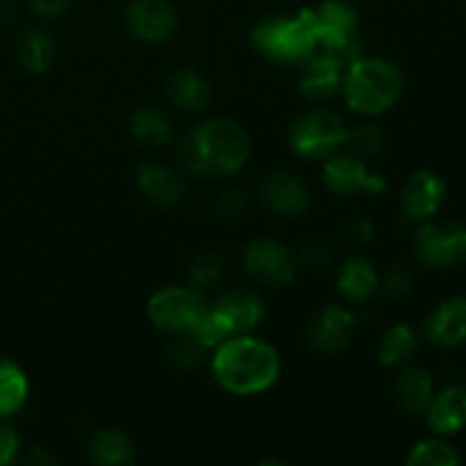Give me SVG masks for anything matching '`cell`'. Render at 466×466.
I'll list each match as a JSON object with an SVG mask.
<instances>
[{"label": "cell", "mask_w": 466, "mask_h": 466, "mask_svg": "<svg viewBox=\"0 0 466 466\" xmlns=\"http://www.w3.org/2000/svg\"><path fill=\"white\" fill-rule=\"evenodd\" d=\"M208 309L203 296L187 287H164L148 300V319L164 332H191Z\"/></svg>", "instance_id": "7"}, {"label": "cell", "mask_w": 466, "mask_h": 466, "mask_svg": "<svg viewBox=\"0 0 466 466\" xmlns=\"http://www.w3.org/2000/svg\"><path fill=\"white\" fill-rule=\"evenodd\" d=\"M126 25L137 39L159 44L176 32V7L168 0H132L126 12Z\"/></svg>", "instance_id": "12"}, {"label": "cell", "mask_w": 466, "mask_h": 466, "mask_svg": "<svg viewBox=\"0 0 466 466\" xmlns=\"http://www.w3.org/2000/svg\"><path fill=\"white\" fill-rule=\"evenodd\" d=\"M380 287L385 291V296H390V299H403V296H408L412 291V280H410V276L403 268H391L385 276V280L380 282Z\"/></svg>", "instance_id": "33"}, {"label": "cell", "mask_w": 466, "mask_h": 466, "mask_svg": "<svg viewBox=\"0 0 466 466\" xmlns=\"http://www.w3.org/2000/svg\"><path fill=\"white\" fill-rule=\"evenodd\" d=\"M426 337L441 349H458L466 341V299L453 296L437 305L426 319Z\"/></svg>", "instance_id": "17"}, {"label": "cell", "mask_w": 466, "mask_h": 466, "mask_svg": "<svg viewBox=\"0 0 466 466\" xmlns=\"http://www.w3.org/2000/svg\"><path fill=\"white\" fill-rule=\"evenodd\" d=\"M312 12L319 36L317 48L339 55L346 62L360 57V16L353 5H349L346 0H323Z\"/></svg>", "instance_id": "6"}, {"label": "cell", "mask_w": 466, "mask_h": 466, "mask_svg": "<svg viewBox=\"0 0 466 466\" xmlns=\"http://www.w3.org/2000/svg\"><path fill=\"white\" fill-rule=\"evenodd\" d=\"M27 460H30V462L32 464H36V462H39V458H36V453H30V458H27ZM53 455H46V458H41V464H48V462H53Z\"/></svg>", "instance_id": "40"}, {"label": "cell", "mask_w": 466, "mask_h": 466, "mask_svg": "<svg viewBox=\"0 0 466 466\" xmlns=\"http://www.w3.org/2000/svg\"><path fill=\"white\" fill-rule=\"evenodd\" d=\"M223 276V262L217 253H203L200 258H196L194 267L189 271V282L191 289L205 291L217 287V282Z\"/></svg>", "instance_id": "31"}, {"label": "cell", "mask_w": 466, "mask_h": 466, "mask_svg": "<svg viewBox=\"0 0 466 466\" xmlns=\"http://www.w3.org/2000/svg\"><path fill=\"white\" fill-rule=\"evenodd\" d=\"M250 137L230 118H209L180 139L182 167L198 177L232 176L250 159Z\"/></svg>", "instance_id": "2"}, {"label": "cell", "mask_w": 466, "mask_h": 466, "mask_svg": "<svg viewBox=\"0 0 466 466\" xmlns=\"http://www.w3.org/2000/svg\"><path fill=\"white\" fill-rule=\"evenodd\" d=\"M323 177L326 185L330 187L335 194H358V191H367V194L380 196L385 194L387 180L380 173L371 171L362 157L353 153H335L326 157L323 164Z\"/></svg>", "instance_id": "10"}, {"label": "cell", "mask_w": 466, "mask_h": 466, "mask_svg": "<svg viewBox=\"0 0 466 466\" xmlns=\"http://www.w3.org/2000/svg\"><path fill=\"white\" fill-rule=\"evenodd\" d=\"M16 18V5L12 0H0V23H12Z\"/></svg>", "instance_id": "39"}, {"label": "cell", "mask_w": 466, "mask_h": 466, "mask_svg": "<svg viewBox=\"0 0 466 466\" xmlns=\"http://www.w3.org/2000/svg\"><path fill=\"white\" fill-rule=\"evenodd\" d=\"M130 132L139 144L164 146L173 137V126L164 112L155 107H141L132 114Z\"/></svg>", "instance_id": "27"}, {"label": "cell", "mask_w": 466, "mask_h": 466, "mask_svg": "<svg viewBox=\"0 0 466 466\" xmlns=\"http://www.w3.org/2000/svg\"><path fill=\"white\" fill-rule=\"evenodd\" d=\"M417 255L426 267L451 268L466 259V228L453 221H423L414 237Z\"/></svg>", "instance_id": "8"}, {"label": "cell", "mask_w": 466, "mask_h": 466, "mask_svg": "<svg viewBox=\"0 0 466 466\" xmlns=\"http://www.w3.org/2000/svg\"><path fill=\"white\" fill-rule=\"evenodd\" d=\"M89 455L100 466H126L135 462V444L121 428H103L91 437Z\"/></svg>", "instance_id": "23"}, {"label": "cell", "mask_w": 466, "mask_h": 466, "mask_svg": "<svg viewBox=\"0 0 466 466\" xmlns=\"http://www.w3.org/2000/svg\"><path fill=\"white\" fill-rule=\"evenodd\" d=\"M346 144L353 148V155H358V157H371V155H376L380 150L382 137L373 126H360L353 127V130L349 127Z\"/></svg>", "instance_id": "32"}, {"label": "cell", "mask_w": 466, "mask_h": 466, "mask_svg": "<svg viewBox=\"0 0 466 466\" xmlns=\"http://www.w3.org/2000/svg\"><path fill=\"white\" fill-rule=\"evenodd\" d=\"M378 287H380V278H378L376 267L367 258H350L341 267L339 278H337V289H339V294L344 299L353 300V303L369 300L376 294Z\"/></svg>", "instance_id": "22"}, {"label": "cell", "mask_w": 466, "mask_h": 466, "mask_svg": "<svg viewBox=\"0 0 466 466\" xmlns=\"http://www.w3.org/2000/svg\"><path fill=\"white\" fill-rule=\"evenodd\" d=\"M303 258L308 259L309 267L319 268V267H326V264H330L332 253H330V248H328V246L312 244V246H309V248H305Z\"/></svg>", "instance_id": "38"}, {"label": "cell", "mask_w": 466, "mask_h": 466, "mask_svg": "<svg viewBox=\"0 0 466 466\" xmlns=\"http://www.w3.org/2000/svg\"><path fill=\"white\" fill-rule=\"evenodd\" d=\"M349 137V126L330 109H309L294 121L289 144L296 155L305 159H323L335 155Z\"/></svg>", "instance_id": "5"}, {"label": "cell", "mask_w": 466, "mask_h": 466, "mask_svg": "<svg viewBox=\"0 0 466 466\" xmlns=\"http://www.w3.org/2000/svg\"><path fill=\"white\" fill-rule=\"evenodd\" d=\"M250 41L267 59L300 64L317 50V23L312 9H300L294 16L267 18L258 23Z\"/></svg>", "instance_id": "4"}, {"label": "cell", "mask_w": 466, "mask_h": 466, "mask_svg": "<svg viewBox=\"0 0 466 466\" xmlns=\"http://www.w3.org/2000/svg\"><path fill=\"white\" fill-rule=\"evenodd\" d=\"M426 423L437 437L458 435L466 428V390L460 385L444 387L432 394L426 408Z\"/></svg>", "instance_id": "16"}, {"label": "cell", "mask_w": 466, "mask_h": 466, "mask_svg": "<svg viewBox=\"0 0 466 466\" xmlns=\"http://www.w3.org/2000/svg\"><path fill=\"white\" fill-rule=\"evenodd\" d=\"M223 321L230 326L232 335H246L255 330L264 319V303L255 291L250 289H230L212 305Z\"/></svg>", "instance_id": "18"}, {"label": "cell", "mask_w": 466, "mask_h": 466, "mask_svg": "<svg viewBox=\"0 0 466 466\" xmlns=\"http://www.w3.org/2000/svg\"><path fill=\"white\" fill-rule=\"evenodd\" d=\"M191 335H194L205 349L214 350L218 344H223L228 337H232V330L230 326L223 321V317L217 312V309L208 308L203 312V317H200V321L196 323L194 330H191Z\"/></svg>", "instance_id": "30"}, {"label": "cell", "mask_w": 466, "mask_h": 466, "mask_svg": "<svg viewBox=\"0 0 466 466\" xmlns=\"http://www.w3.org/2000/svg\"><path fill=\"white\" fill-rule=\"evenodd\" d=\"M167 96L176 107L185 109V112H200L209 105L212 89L200 73L191 71V68H180L168 77Z\"/></svg>", "instance_id": "21"}, {"label": "cell", "mask_w": 466, "mask_h": 466, "mask_svg": "<svg viewBox=\"0 0 466 466\" xmlns=\"http://www.w3.org/2000/svg\"><path fill=\"white\" fill-rule=\"evenodd\" d=\"M73 0H30V7L35 9V14L44 18H57L71 7Z\"/></svg>", "instance_id": "36"}, {"label": "cell", "mask_w": 466, "mask_h": 466, "mask_svg": "<svg viewBox=\"0 0 466 466\" xmlns=\"http://www.w3.org/2000/svg\"><path fill=\"white\" fill-rule=\"evenodd\" d=\"M246 196L241 189H226L221 196H218L217 205L214 208L218 209V214H226V217H235L244 209Z\"/></svg>", "instance_id": "35"}, {"label": "cell", "mask_w": 466, "mask_h": 466, "mask_svg": "<svg viewBox=\"0 0 466 466\" xmlns=\"http://www.w3.org/2000/svg\"><path fill=\"white\" fill-rule=\"evenodd\" d=\"M282 371L278 350L258 337L232 335L214 349L212 373L223 391L258 396L271 390Z\"/></svg>", "instance_id": "1"}, {"label": "cell", "mask_w": 466, "mask_h": 466, "mask_svg": "<svg viewBox=\"0 0 466 466\" xmlns=\"http://www.w3.org/2000/svg\"><path fill=\"white\" fill-rule=\"evenodd\" d=\"M417 350V332L408 323H396L387 328L378 346V362L382 367H400L408 362Z\"/></svg>", "instance_id": "26"}, {"label": "cell", "mask_w": 466, "mask_h": 466, "mask_svg": "<svg viewBox=\"0 0 466 466\" xmlns=\"http://www.w3.org/2000/svg\"><path fill=\"white\" fill-rule=\"evenodd\" d=\"M30 396V380L25 371L12 360L0 358V419L21 412Z\"/></svg>", "instance_id": "24"}, {"label": "cell", "mask_w": 466, "mask_h": 466, "mask_svg": "<svg viewBox=\"0 0 466 466\" xmlns=\"http://www.w3.org/2000/svg\"><path fill=\"white\" fill-rule=\"evenodd\" d=\"M137 187L144 198L155 205H162V208L180 203L185 196V182L171 168L159 167V164H141L137 171Z\"/></svg>", "instance_id": "20"}, {"label": "cell", "mask_w": 466, "mask_h": 466, "mask_svg": "<svg viewBox=\"0 0 466 466\" xmlns=\"http://www.w3.org/2000/svg\"><path fill=\"white\" fill-rule=\"evenodd\" d=\"M18 62L30 73L48 71L55 57V44L50 35L41 27H25L16 44Z\"/></svg>", "instance_id": "25"}, {"label": "cell", "mask_w": 466, "mask_h": 466, "mask_svg": "<svg viewBox=\"0 0 466 466\" xmlns=\"http://www.w3.org/2000/svg\"><path fill=\"white\" fill-rule=\"evenodd\" d=\"M344 237L355 246L369 244V241L373 239V226L369 221H364V218H360V221L349 223V226L344 228Z\"/></svg>", "instance_id": "37"}, {"label": "cell", "mask_w": 466, "mask_h": 466, "mask_svg": "<svg viewBox=\"0 0 466 466\" xmlns=\"http://www.w3.org/2000/svg\"><path fill=\"white\" fill-rule=\"evenodd\" d=\"M446 200V182L435 171H417L405 182L400 205L412 221H428L441 209Z\"/></svg>", "instance_id": "14"}, {"label": "cell", "mask_w": 466, "mask_h": 466, "mask_svg": "<svg viewBox=\"0 0 466 466\" xmlns=\"http://www.w3.org/2000/svg\"><path fill=\"white\" fill-rule=\"evenodd\" d=\"M346 105L360 116H380L399 103L403 94V73L382 57H355L341 80Z\"/></svg>", "instance_id": "3"}, {"label": "cell", "mask_w": 466, "mask_h": 466, "mask_svg": "<svg viewBox=\"0 0 466 466\" xmlns=\"http://www.w3.org/2000/svg\"><path fill=\"white\" fill-rule=\"evenodd\" d=\"M349 64L350 62L341 59L339 55L317 48L309 57L300 62V94L314 100L330 98L332 94L341 89V80H344V71Z\"/></svg>", "instance_id": "13"}, {"label": "cell", "mask_w": 466, "mask_h": 466, "mask_svg": "<svg viewBox=\"0 0 466 466\" xmlns=\"http://www.w3.org/2000/svg\"><path fill=\"white\" fill-rule=\"evenodd\" d=\"M205 355H208V349L191 332H177V337L168 346V358H171V362L177 369H185V371L198 369L203 364Z\"/></svg>", "instance_id": "29"}, {"label": "cell", "mask_w": 466, "mask_h": 466, "mask_svg": "<svg viewBox=\"0 0 466 466\" xmlns=\"http://www.w3.org/2000/svg\"><path fill=\"white\" fill-rule=\"evenodd\" d=\"M394 403L405 417H419L426 412L432 394H435V382L428 371L419 367H408L394 382Z\"/></svg>", "instance_id": "19"}, {"label": "cell", "mask_w": 466, "mask_h": 466, "mask_svg": "<svg viewBox=\"0 0 466 466\" xmlns=\"http://www.w3.org/2000/svg\"><path fill=\"white\" fill-rule=\"evenodd\" d=\"M244 267L264 285H289L299 271L294 253L276 239H255L244 248Z\"/></svg>", "instance_id": "9"}, {"label": "cell", "mask_w": 466, "mask_h": 466, "mask_svg": "<svg viewBox=\"0 0 466 466\" xmlns=\"http://www.w3.org/2000/svg\"><path fill=\"white\" fill-rule=\"evenodd\" d=\"M355 328H358L355 314L341 305L330 303L319 309L309 323V346L321 355H339L353 339Z\"/></svg>", "instance_id": "11"}, {"label": "cell", "mask_w": 466, "mask_h": 466, "mask_svg": "<svg viewBox=\"0 0 466 466\" xmlns=\"http://www.w3.org/2000/svg\"><path fill=\"white\" fill-rule=\"evenodd\" d=\"M259 198L271 212L289 218L305 214L309 205L308 187L296 173L289 171L268 173L259 187Z\"/></svg>", "instance_id": "15"}, {"label": "cell", "mask_w": 466, "mask_h": 466, "mask_svg": "<svg viewBox=\"0 0 466 466\" xmlns=\"http://www.w3.org/2000/svg\"><path fill=\"white\" fill-rule=\"evenodd\" d=\"M21 437L9 426H0V466H9L18 458Z\"/></svg>", "instance_id": "34"}, {"label": "cell", "mask_w": 466, "mask_h": 466, "mask_svg": "<svg viewBox=\"0 0 466 466\" xmlns=\"http://www.w3.org/2000/svg\"><path fill=\"white\" fill-rule=\"evenodd\" d=\"M405 462L410 466H458L462 458L449 441H444V437H435L414 444Z\"/></svg>", "instance_id": "28"}]
</instances>
